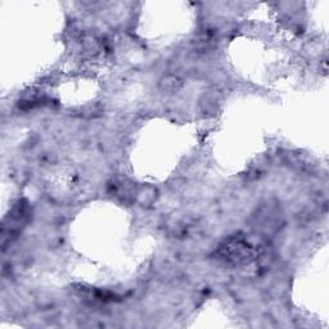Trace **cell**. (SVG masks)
<instances>
[{
    "mask_svg": "<svg viewBox=\"0 0 329 329\" xmlns=\"http://www.w3.org/2000/svg\"><path fill=\"white\" fill-rule=\"evenodd\" d=\"M181 87V81L179 80L177 76H166L163 77L161 80V83H159V88H161V90L166 91V93H175L180 89Z\"/></svg>",
    "mask_w": 329,
    "mask_h": 329,
    "instance_id": "obj_1",
    "label": "cell"
}]
</instances>
